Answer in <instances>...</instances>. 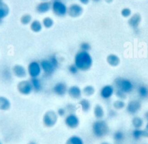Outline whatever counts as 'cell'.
Returning a JSON list of instances; mask_svg holds the SVG:
<instances>
[{
	"instance_id": "cell-30",
	"label": "cell",
	"mask_w": 148,
	"mask_h": 144,
	"mask_svg": "<svg viewBox=\"0 0 148 144\" xmlns=\"http://www.w3.org/2000/svg\"><path fill=\"white\" fill-rule=\"evenodd\" d=\"M124 138L125 134L124 132L120 130L115 131L113 134V139L117 143L121 142L124 139Z\"/></svg>"
},
{
	"instance_id": "cell-28",
	"label": "cell",
	"mask_w": 148,
	"mask_h": 144,
	"mask_svg": "<svg viewBox=\"0 0 148 144\" xmlns=\"http://www.w3.org/2000/svg\"><path fill=\"white\" fill-rule=\"evenodd\" d=\"M95 87L90 84H88L82 88L83 94L86 97H91L95 94Z\"/></svg>"
},
{
	"instance_id": "cell-37",
	"label": "cell",
	"mask_w": 148,
	"mask_h": 144,
	"mask_svg": "<svg viewBox=\"0 0 148 144\" xmlns=\"http://www.w3.org/2000/svg\"><path fill=\"white\" fill-rule=\"evenodd\" d=\"M68 72L71 75H75L77 74L79 71L77 67L74 64H70L68 67Z\"/></svg>"
},
{
	"instance_id": "cell-33",
	"label": "cell",
	"mask_w": 148,
	"mask_h": 144,
	"mask_svg": "<svg viewBox=\"0 0 148 144\" xmlns=\"http://www.w3.org/2000/svg\"><path fill=\"white\" fill-rule=\"evenodd\" d=\"M126 104L124 100L117 99L113 102V107L116 110H121L125 108Z\"/></svg>"
},
{
	"instance_id": "cell-27",
	"label": "cell",
	"mask_w": 148,
	"mask_h": 144,
	"mask_svg": "<svg viewBox=\"0 0 148 144\" xmlns=\"http://www.w3.org/2000/svg\"><path fill=\"white\" fill-rule=\"evenodd\" d=\"M65 144H84V142L80 136L72 135L66 140Z\"/></svg>"
},
{
	"instance_id": "cell-1",
	"label": "cell",
	"mask_w": 148,
	"mask_h": 144,
	"mask_svg": "<svg viewBox=\"0 0 148 144\" xmlns=\"http://www.w3.org/2000/svg\"><path fill=\"white\" fill-rule=\"evenodd\" d=\"M73 64L79 71H87L92 66L93 59L89 51L79 50L74 56Z\"/></svg>"
},
{
	"instance_id": "cell-19",
	"label": "cell",
	"mask_w": 148,
	"mask_h": 144,
	"mask_svg": "<svg viewBox=\"0 0 148 144\" xmlns=\"http://www.w3.org/2000/svg\"><path fill=\"white\" fill-rule=\"evenodd\" d=\"M132 136L135 140H139L142 138H148V131L146 129L135 128L132 131Z\"/></svg>"
},
{
	"instance_id": "cell-29",
	"label": "cell",
	"mask_w": 148,
	"mask_h": 144,
	"mask_svg": "<svg viewBox=\"0 0 148 144\" xmlns=\"http://www.w3.org/2000/svg\"><path fill=\"white\" fill-rule=\"evenodd\" d=\"M131 123L135 128H141L143 125L144 121L139 116H134L131 120Z\"/></svg>"
},
{
	"instance_id": "cell-10",
	"label": "cell",
	"mask_w": 148,
	"mask_h": 144,
	"mask_svg": "<svg viewBox=\"0 0 148 144\" xmlns=\"http://www.w3.org/2000/svg\"><path fill=\"white\" fill-rule=\"evenodd\" d=\"M68 87L67 84L62 81L56 83L52 87L53 93L58 97H63L67 94Z\"/></svg>"
},
{
	"instance_id": "cell-48",
	"label": "cell",
	"mask_w": 148,
	"mask_h": 144,
	"mask_svg": "<svg viewBox=\"0 0 148 144\" xmlns=\"http://www.w3.org/2000/svg\"><path fill=\"white\" fill-rule=\"evenodd\" d=\"M105 2H106L107 3H110L112 2V1H113V0H105Z\"/></svg>"
},
{
	"instance_id": "cell-41",
	"label": "cell",
	"mask_w": 148,
	"mask_h": 144,
	"mask_svg": "<svg viewBox=\"0 0 148 144\" xmlns=\"http://www.w3.org/2000/svg\"><path fill=\"white\" fill-rule=\"evenodd\" d=\"M58 117H65L66 115H67V112L65 109V108H62V107H60L59 108L57 109V111H56Z\"/></svg>"
},
{
	"instance_id": "cell-51",
	"label": "cell",
	"mask_w": 148,
	"mask_h": 144,
	"mask_svg": "<svg viewBox=\"0 0 148 144\" xmlns=\"http://www.w3.org/2000/svg\"><path fill=\"white\" fill-rule=\"evenodd\" d=\"M94 1H100V0H93Z\"/></svg>"
},
{
	"instance_id": "cell-35",
	"label": "cell",
	"mask_w": 148,
	"mask_h": 144,
	"mask_svg": "<svg viewBox=\"0 0 148 144\" xmlns=\"http://www.w3.org/2000/svg\"><path fill=\"white\" fill-rule=\"evenodd\" d=\"M120 14L122 17L124 18H129L132 15V10L130 8L125 7L121 10Z\"/></svg>"
},
{
	"instance_id": "cell-22",
	"label": "cell",
	"mask_w": 148,
	"mask_h": 144,
	"mask_svg": "<svg viewBox=\"0 0 148 144\" xmlns=\"http://www.w3.org/2000/svg\"><path fill=\"white\" fill-rule=\"evenodd\" d=\"M29 28H30V29L33 32L38 33L42 30L43 27L42 21H40L39 20L35 19V20H33L32 22L30 23Z\"/></svg>"
},
{
	"instance_id": "cell-50",
	"label": "cell",
	"mask_w": 148,
	"mask_h": 144,
	"mask_svg": "<svg viewBox=\"0 0 148 144\" xmlns=\"http://www.w3.org/2000/svg\"><path fill=\"white\" fill-rule=\"evenodd\" d=\"M40 1H49V0H40Z\"/></svg>"
},
{
	"instance_id": "cell-14",
	"label": "cell",
	"mask_w": 148,
	"mask_h": 144,
	"mask_svg": "<svg viewBox=\"0 0 148 144\" xmlns=\"http://www.w3.org/2000/svg\"><path fill=\"white\" fill-rule=\"evenodd\" d=\"M12 72L13 75L21 79H24L28 75L27 68L23 65L18 64L13 65L12 68Z\"/></svg>"
},
{
	"instance_id": "cell-26",
	"label": "cell",
	"mask_w": 148,
	"mask_h": 144,
	"mask_svg": "<svg viewBox=\"0 0 148 144\" xmlns=\"http://www.w3.org/2000/svg\"><path fill=\"white\" fill-rule=\"evenodd\" d=\"M137 93L138 96L142 99L148 98V86L145 84H140L137 88Z\"/></svg>"
},
{
	"instance_id": "cell-2",
	"label": "cell",
	"mask_w": 148,
	"mask_h": 144,
	"mask_svg": "<svg viewBox=\"0 0 148 144\" xmlns=\"http://www.w3.org/2000/svg\"><path fill=\"white\" fill-rule=\"evenodd\" d=\"M91 130L94 136L98 138H102L108 134L109 127L105 120L97 119L92 123Z\"/></svg>"
},
{
	"instance_id": "cell-21",
	"label": "cell",
	"mask_w": 148,
	"mask_h": 144,
	"mask_svg": "<svg viewBox=\"0 0 148 144\" xmlns=\"http://www.w3.org/2000/svg\"><path fill=\"white\" fill-rule=\"evenodd\" d=\"M93 114L96 119H102L105 115V110L100 104H96L93 108Z\"/></svg>"
},
{
	"instance_id": "cell-43",
	"label": "cell",
	"mask_w": 148,
	"mask_h": 144,
	"mask_svg": "<svg viewBox=\"0 0 148 144\" xmlns=\"http://www.w3.org/2000/svg\"><path fill=\"white\" fill-rule=\"evenodd\" d=\"M80 3L83 4V5H87L89 2L90 0H79Z\"/></svg>"
},
{
	"instance_id": "cell-24",
	"label": "cell",
	"mask_w": 148,
	"mask_h": 144,
	"mask_svg": "<svg viewBox=\"0 0 148 144\" xmlns=\"http://www.w3.org/2000/svg\"><path fill=\"white\" fill-rule=\"evenodd\" d=\"M11 107V102L5 96L0 95V110L7 111Z\"/></svg>"
},
{
	"instance_id": "cell-17",
	"label": "cell",
	"mask_w": 148,
	"mask_h": 144,
	"mask_svg": "<svg viewBox=\"0 0 148 144\" xmlns=\"http://www.w3.org/2000/svg\"><path fill=\"white\" fill-rule=\"evenodd\" d=\"M51 2L49 1H40L37 4L35 8L36 12L40 14H46L51 10Z\"/></svg>"
},
{
	"instance_id": "cell-31",
	"label": "cell",
	"mask_w": 148,
	"mask_h": 144,
	"mask_svg": "<svg viewBox=\"0 0 148 144\" xmlns=\"http://www.w3.org/2000/svg\"><path fill=\"white\" fill-rule=\"evenodd\" d=\"M42 23L44 28L46 29H49L54 25V21L51 17L46 16L42 19Z\"/></svg>"
},
{
	"instance_id": "cell-15",
	"label": "cell",
	"mask_w": 148,
	"mask_h": 144,
	"mask_svg": "<svg viewBox=\"0 0 148 144\" xmlns=\"http://www.w3.org/2000/svg\"><path fill=\"white\" fill-rule=\"evenodd\" d=\"M68 95L73 99H80L82 96V89L77 85H72L68 87Z\"/></svg>"
},
{
	"instance_id": "cell-9",
	"label": "cell",
	"mask_w": 148,
	"mask_h": 144,
	"mask_svg": "<svg viewBox=\"0 0 148 144\" xmlns=\"http://www.w3.org/2000/svg\"><path fill=\"white\" fill-rule=\"evenodd\" d=\"M42 72L46 76H51L57 69L50 61L49 58H43L40 61Z\"/></svg>"
},
{
	"instance_id": "cell-38",
	"label": "cell",
	"mask_w": 148,
	"mask_h": 144,
	"mask_svg": "<svg viewBox=\"0 0 148 144\" xmlns=\"http://www.w3.org/2000/svg\"><path fill=\"white\" fill-rule=\"evenodd\" d=\"M114 94H115L116 97H117L118 99H120L124 100V99H125L126 98V97H127V94H125V93H124L123 91H122L121 90H119V89L115 88Z\"/></svg>"
},
{
	"instance_id": "cell-42",
	"label": "cell",
	"mask_w": 148,
	"mask_h": 144,
	"mask_svg": "<svg viewBox=\"0 0 148 144\" xmlns=\"http://www.w3.org/2000/svg\"><path fill=\"white\" fill-rule=\"evenodd\" d=\"M109 117L110 118H113L116 117L117 116V112L116 109H110L108 112Z\"/></svg>"
},
{
	"instance_id": "cell-49",
	"label": "cell",
	"mask_w": 148,
	"mask_h": 144,
	"mask_svg": "<svg viewBox=\"0 0 148 144\" xmlns=\"http://www.w3.org/2000/svg\"><path fill=\"white\" fill-rule=\"evenodd\" d=\"M0 144H3V143H2V142L0 140Z\"/></svg>"
},
{
	"instance_id": "cell-4",
	"label": "cell",
	"mask_w": 148,
	"mask_h": 144,
	"mask_svg": "<svg viewBox=\"0 0 148 144\" xmlns=\"http://www.w3.org/2000/svg\"><path fill=\"white\" fill-rule=\"evenodd\" d=\"M51 9L53 14L58 17H63L68 14V6L62 0H52Z\"/></svg>"
},
{
	"instance_id": "cell-3",
	"label": "cell",
	"mask_w": 148,
	"mask_h": 144,
	"mask_svg": "<svg viewBox=\"0 0 148 144\" xmlns=\"http://www.w3.org/2000/svg\"><path fill=\"white\" fill-rule=\"evenodd\" d=\"M114 88L119 89L128 94L132 93L134 89L133 82L127 77H117L114 80Z\"/></svg>"
},
{
	"instance_id": "cell-44",
	"label": "cell",
	"mask_w": 148,
	"mask_h": 144,
	"mask_svg": "<svg viewBox=\"0 0 148 144\" xmlns=\"http://www.w3.org/2000/svg\"><path fill=\"white\" fill-rule=\"evenodd\" d=\"M144 117H145V119L148 121V110L146 111L144 113Z\"/></svg>"
},
{
	"instance_id": "cell-40",
	"label": "cell",
	"mask_w": 148,
	"mask_h": 144,
	"mask_svg": "<svg viewBox=\"0 0 148 144\" xmlns=\"http://www.w3.org/2000/svg\"><path fill=\"white\" fill-rule=\"evenodd\" d=\"M66 112H67V114L68 113H75L76 110V106L72 104V103H69L65 107Z\"/></svg>"
},
{
	"instance_id": "cell-12",
	"label": "cell",
	"mask_w": 148,
	"mask_h": 144,
	"mask_svg": "<svg viewBox=\"0 0 148 144\" xmlns=\"http://www.w3.org/2000/svg\"><path fill=\"white\" fill-rule=\"evenodd\" d=\"M83 12V6L77 3L71 4L68 8V15L72 18L80 17Z\"/></svg>"
},
{
	"instance_id": "cell-5",
	"label": "cell",
	"mask_w": 148,
	"mask_h": 144,
	"mask_svg": "<svg viewBox=\"0 0 148 144\" xmlns=\"http://www.w3.org/2000/svg\"><path fill=\"white\" fill-rule=\"evenodd\" d=\"M58 116L54 110H48L43 115V124L47 128L53 127L57 123Z\"/></svg>"
},
{
	"instance_id": "cell-34",
	"label": "cell",
	"mask_w": 148,
	"mask_h": 144,
	"mask_svg": "<svg viewBox=\"0 0 148 144\" xmlns=\"http://www.w3.org/2000/svg\"><path fill=\"white\" fill-rule=\"evenodd\" d=\"M2 77L5 80H10L12 76L13 75L12 71H10L8 68H5L2 71Z\"/></svg>"
},
{
	"instance_id": "cell-13",
	"label": "cell",
	"mask_w": 148,
	"mask_h": 144,
	"mask_svg": "<svg viewBox=\"0 0 148 144\" xmlns=\"http://www.w3.org/2000/svg\"><path fill=\"white\" fill-rule=\"evenodd\" d=\"M115 91L114 87L111 84H105L99 90V95L103 99L107 100L110 98L114 94Z\"/></svg>"
},
{
	"instance_id": "cell-47",
	"label": "cell",
	"mask_w": 148,
	"mask_h": 144,
	"mask_svg": "<svg viewBox=\"0 0 148 144\" xmlns=\"http://www.w3.org/2000/svg\"><path fill=\"white\" fill-rule=\"evenodd\" d=\"M28 144H37L35 141H30L29 143H28Z\"/></svg>"
},
{
	"instance_id": "cell-20",
	"label": "cell",
	"mask_w": 148,
	"mask_h": 144,
	"mask_svg": "<svg viewBox=\"0 0 148 144\" xmlns=\"http://www.w3.org/2000/svg\"><path fill=\"white\" fill-rule=\"evenodd\" d=\"M106 62L111 67H117L120 63V57L116 54L111 53L107 56L106 57Z\"/></svg>"
},
{
	"instance_id": "cell-25",
	"label": "cell",
	"mask_w": 148,
	"mask_h": 144,
	"mask_svg": "<svg viewBox=\"0 0 148 144\" xmlns=\"http://www.w3.org/2000/svg\"><path fill=\"white\" fill-rule=\"evenodd\" d=\"M32 86L33 91L35 93H39L42 88V83L39 77L31 78L29 80Z\"/></svg>"
},
{
	"instance_id": "cell-36",
	"label": "cell",
	"mask_w": 148,
	"mask_h": 144,
	"mask_svg": "<svg viewBox=\"0 0 148 144\" xmlns=\"http://www.w3.org/2000/svg\"><path fill=\"white\" fill-rule=\"evenodd\" d=\"M48 58L50 60V61L51 62V64L54 65V67L56 69H57V68L59 66V61H58L57 57L54 54H52V55L48 57Z\"/></svg>"
},
{
	"instance_id": "cell-7",
	"label": "cell",
	"mask_w": 148,
	"mask_h": 144,
	"mask_svg": "<svg viewBox=\"0 0 148 144\" xmlns=\"http://www.w3.org/2000/svg\"><path fill=\"white\" fill-rule=\"evenodd\" d=\"M18 92L23 95H28L33 92V88L29 80L23 79L19 81L16 86Z\"/></svg>"
},
{
	"instance_id": "cell-16",
	"label": "cell",
	"mask_w": 148,
	"mask_h": 144,
	"mask_svg": "<svg viewBox=\"0 0 148 144\" xmlns=\"http://www.w3.org/2000/svg\"><path fill=\"white\" fill-rule=\"evenodd\" d=\"M142 21L141 15L139 13H135L128 19V24L134 30L138 29Z\"/></svg>"
},
{
	"instance_id": "cell-18",
	"label": "cell",
	"mask_w": 148,
	"mask_h": 144,
	"mask_svg": "<svg viewBox=\"0 0 148 144\" xmlns=\"http://www.w3.org/2000/svg\"><path fill=\"white\" fill-rule=\"evenodd\" d=\"M9 13L10 9L9 6L3 0H0V24H1L3 20L9 15Z\"/></svg>"
},
{
	"instance_id": "cell-32",
	"label": "cell",
	"mask_w": 148,
	"mask_h": 144,
	"mask_svg": "<svg viewBox=\"0 0 148 144\" xmlns=\"http://www.w3.org/2000/svg\"><path fill=\"white\" fill-rule=\"evenodd\" d=\"M32 17L31 14L28 13H25L23 14L20 19L21 24L24 25H27L28 24H30V23L32 21Z\"/></svg>"
},
{
	"instance_id": "cell-46",
	"label": "cell",
	"mask_w": 148,
	"mask_h": 144,
	"mask_svg": "<svg viewBox=\"0 0 148 144\" xmlns=\"http://www.w3.org/2000/svg\"><path fill=\"white\" fill-rule=\"evenodd\" d=\"M145 129L147 131H148V121H147V123H146V124L145 125Z\"/></svg>"
},
{
	"instance_id": "cell-45",
	"label": "cell",
	"mask_w": 148,
	"mask_h": 144,
	"mask_svg": "<svg viewBox=\"0 0 148 144\" xmlns=\"http://www.w3.org/2000/svg\"><path fill=\"white\" fill-rule=\"evenodd\" d=\"M100 144H111V143H109V142H107V141H103V142H101Z\"/></svg>"
},
{
	"instance_id": "cell-11",
	"label": "cell",
	"mask_w": 148,
	"mask_h": 144,
	"mask_svg": "<svg viewBox=\"0 0 148 144\" xmlns=\"http://www.w3.org/2000/svg\"><path fill=\"white\" fill-rule=\"evenodd\" d=\"M141 102L138 99H132L126 104L125 109L128 113L131 115L136 114L141 109Z\"/></svg>"
},
{
	"instance_id": "cell-23",
	"label": "cell",
	"mask_w": 148,
	"mask_h": 144,
	"mask_svg": "<svg viewBox=\"0 0 148 144\" xmlns=\"http://www.w3.org/2000/svg\"><path fill=\"white\" fill-rule=\"evenodd\" d=\"M79 105L82 109V110L84 112L87 113L89 112L91 108V104L89 99L87 98H81L79 99Z\"/></svg>"
},
{
	"instance_id": "cell-8",
	"label": "cell",
	"mask_w": 148,
	"mask_h": 144,
	"mask_svg": "<svg viewBox=\"0 0 148 144\" xmlns=\"http://www.w3.org/2000/svg\"><path fill=\"white\" fill-rule=\"evenodd\" d=\"M65 125L70 129H75L80 124V119L75 113H68L64 118Z\"/></svg>"
},
{
	"instance_id": "cell-6",
	"label": "cell",
	"mask_w": 148,
	"mask_h": 144,
	"mask_svg": "<svg viewBox=\"0 0 148 144\" xmlns=\"http://www.w3.org/2000/svg\"><path fill=\"white\" fill-rule=\"evenodd\" d=\"M27 69L28 75L31 78L39 77L42 72L40 62L36 60L30 61L27 65Z\"/></svg>"
},
{
	"instance_id": "cell-39",
	"label": "cell",
	"mask_w": 148,
	"mask_h": 144,
	"mask_svg": "<svg viewBox=\"0 0 148 144\" xmlns=\"http://www.w3.org/2000/svg\"><path fill=\"white\" fill-rule=\"evenodd\" d=\"M91 49V45L87 42H83L80 45V50L89 51Z\"/></svg>"
}]
</instances>
